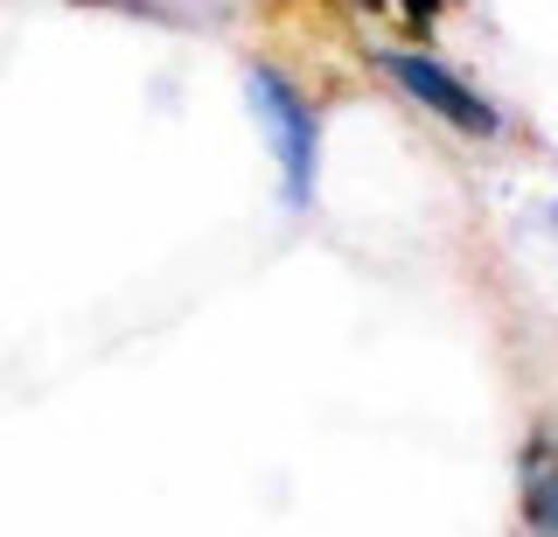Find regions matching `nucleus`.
Returning <instances> with one entry per match:
<instances>
[{
	"mask_svg": "<svg viewBox=\"0 0 558 537\" xmlns=\"http://www.w3.org/2000/svg\"><path fill=\"white\" fill-rule=\"evenodd\" d=\"M244 98H252V112H258L266 147L279 154L287 203L307 210V203H314V175H322V119H314L307 91L279 71V63H252V71H244Z\"/></svg>",
	"mask_w": 558,
	"mask_h": 537,
	"instance_id": "f257e3e1",
	"label": "nucleus"
},
{
	"mask_svg": "<svg viewBox=\"0 0 558 537\" xmlns=\"http://www.w3.org/2000/svg\"><path fill=\"white\" fill-rule=\"evenodd\" d=\"M371 63H377L391 84H405V91H412L433 119H447L453 133H468V141H496V133H502V112L488 106L482 91H468V84L453 77L440 57H418V49H377Z\"/></svg>",
	"mask_w": 558,
	"mask_h": 537,
	"instance_id": "f03ea898",
	"label": "nucleus"
},
{
	"mask_svg": "<svg viewBox=\"0 0 558 537\" xmlns=\"http://www.w3.org/2000/svg\"><path fill=\"white\" fill-rule=\"evenodd\" d=\"M523 502H531V530H551V447L531 440L523 454Z\"/></svg>",
	"mask_w": 558,
	"mask_h": 537,
	"instance_id": "7ed1b4c3",
	"label": "nucleus"
},
{
	"mask_svg": "<svg viewBox=\"0 0 558 537\" xmlns=\"http://www.w3.org/2000/svg\"><path fill=\"white\" fill-rule=\"evenodd\" d=\"M405 14H412V22H418V28H426V22H433V14H440V0H405Z\"/></svg>",
	"mask_w": 558,
	"mask_h": 537,
	"instance_id": "20e7f679",
	"label": "nucleus"
},
{
	"mask_svg": "<svg viewBox=\"0 0 558 537\" xmlns=\"http://www.w3.org/2000/svg\"><path fill=\"white\" fill-rule=\"evenodd\" d=\"M356 8H363V14H384V0H356Z\"/></svg>",
	"mask_w": 558,
	"mask_h": 537,
	"instance_id": "39448f33",
	"label": "nucleus"
},
{
	"mask_svg": "<svg viewBox=\"0 0 558 537\" xmlns=\"http://www.w3.org/2000/svg\"><path fill=\"white\" fill-rule=\"evenodd\" d=\"M126 8H140V14H154V0H126Z\"/></svg>",
	"mask_w": 558,
	"mask_h": 537,
	"instance_id": "423d86ee",
	"label": "nucleus"
}]
</instances>
